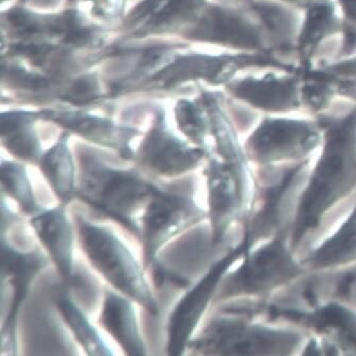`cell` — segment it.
I'll return each instance as SVG.
<instances>
[{"label": "cell", "mask_w": 356, "mask_h": 356, "mask_svg": "<svg viewBox=\"0 0 356 356\" xmlns=\"http://www.w3.org/2000/svg\"><path fill=\"white\" fill-rule=\"evenodd\" d=\"M323 149L298 199L289 243L293 251L315 232L327 213L356 191V108L347 115L325 120Z\"/></svg>", "instance_id": "6da1fadb"}, {"label": "cell", "mask_w": 356, "mask_h": 356, "mask_svg": "<svg viewBox=\"0 0 356 356\" xmlns=\"http://www.w3.org/2000/svg\"><path fill=\"white\" fill-rule=\"evenodd\" d=\"M77 156L76 199L115 221L140 241V213L164 188L136 170H120L106 164L86 147L77 149Z\"/></svg>", "instance_id": "7a4b0ae2"}, {"label": "cell", "mask_w": 356, "mask_h": 356, "mask_svg": "<svg viewBox=\"0 0 356 356\" xmlns=\"http://www.w3.org/2000/svg\"><path fill=\"white\" fill-rule=\"evenodd\" d=\"M252 305L227 307L212 318L188 350L198 355H293L302 351L305 334L291 327L253 321Z\"/></svg>", "instance_id": "3957f363"}, {"label": "cell", "mask_w": 356, "mask_h": 356, "mask_svg": "<svg viewBox=\"0 0 356 356\" xmlns=\"http://www.w3.org/2000/svg\"><path fill=\"white\" fill-rule=\"evenodd\" d=\"M289 243V227H280L257 248L253 247L236 269L223 277L214 303L235 298H261L289 286L307 275Z\"/></svg>", "instance_id": "277c9868"}, {"label": "cell", "mask_w": 356, "mask_h": 356, "mask_svg": "<svg viewBox=\"0 0 356 356\" xmlns=\"http://www.w3.org/2000/svg\"><path fill=\"white\" fill-rule=\"evenodd\" d=\"M78 239L90 266L118 293L158 316L159 307L138 259L120 237L104 226L78 215Z\"/></svg>", "instance_id": "5b68a950"}, {"label": "cell", "mask_w": 356, "mask_h": 356, "mask_svg": "<svg viewBox=\"0 0 356 356\" xmlns=\"http://www.w3.org/2000/svg\"><path fill=\"white\" fill-rule=\"evenodd\" d=\"M266 311L269 319L289 321L317 334L305 346V355H356V312L343 300L311 309L269 305Z\"/></svg>", "instance_id": "8992f818"}, {"label": "cell", "mask_w": 356, "mask_h": 356, "mask_svg": "<svg viewBox=\"0 0 356 356\" xmlns=\"http://www.w3.org/2000/svg\"><path fill=\"white\" fill-rule=\"evenodd\" d=\"M208 191V218L212 245L218 246L232 223L248 217L257 193V182L250 167L236 166L209 156L203 170Z\"/></svg>", "instance_id": "52a82bcc"}, {"label": "cell", "mask_w": 356, "mask_h": 356, "mask_svg": "<svg viewBox=\"0 0 356 356\" xmlns=\"http://www.w3.org/2000/svg\"><path fill=\"white\" fill-rule=\"evenodd\" d=\"M323 142L321 124L293 118H267L243 145L249 162L261 168L309 160Z\"/></svg>", "instance_id": "ba28073f"}, {"label": "cell", "mask_w": 356, "mask_h": 356, "mask_svg": "<svg viewBox=\"0 0 356 356\" xmlns=\"http://www.w3.org/2000/svg\"><path fill=\"white\" fill-rule=\"evenodd\" d=\"M252 248L250 238L243 232L236 246L213 263L198 282L179 300L167 323V355L181 356L188 350L194 332L214 300L223 277Z\"/></svg>", "instance_id": "9c48e42d"}, {"label": "cell", "mask_w": 356, "mask_h": 356, "mask_svg": "<svg viewBox=\"0 0 356 356\" xmlns=\"http://www.w3.org/2000/svg\"><path fill=\"white\" fill-rule=\"evenodd\" d=\"M208 218L191 197L170 194L163 190L149 201L140 215L143 259L146 269L159 264V251L174 237Z\"/></svg>", "instance_id": "30bf717a"}, {"label": "cell", "mask_w": 356, "mask_h": 356, "mask_svg": "<svg viewBox=\"0 0 356 356\" xmlns=\"http://www.w3.org/2000/svg\"><path fill=\"white\" fill-rule=\"evenodd\" d=\"M48 265L49 259L39 249L29 252L17 250L1 234V279L8 281L12 289L9 312L1 327V353L17 354L18 316L32 283Z\"/></svg>", "instance_id": "8fae6325"}, {"label": "cell", "mask_w": 356, "mask_h": 356, "mask_svg": "<svg viewBox=\"0 0 356 356\" xmlns=\"http://www.w3.org/2000/svg\"><path fill=\"white\" fill-rule=\"evenodd\" d=\"M209 156L207 149L188 146L175 136L159 116L136 150L134 162L154 176L176 178L197 170Z\"/></svg>", "instance_id": "7c38bea8"}, {"label": "cell", "mask_w": 356, "mask_h": 356, "mask_svg": "<svg viewBox=\"0 0 356 356\" xmlns=\"http://www.w3.org/2000/svg\"><path fill=\"white\" fill-rule=\"evenodd\" d=\"M309 160L280 167L279 174L257 186L254 200L246 218L243 232L248 235L252 246L259 241L269 238L281 227V207L300 175L309 164Z\"/></svg>", "instance_id": "4fadbf2b"}, {"label": "cell", "mask_w": 356, "mask_h": 356, "mask_svg": "<svg viewBox=\"0 0 356 356\" xmlns=\"http://www.w3.org/2000/svg\"><path fill=\"white\" fill-rule=\"evenodd\" d=\"M30 226L47 251L60 277L68 285L74 284V230L65 205L45 209L34 215L30 218Z\"/></svg>", "instance_id": "5bb4252c"}, {"label": "cell", "mask_w": 356, "mask_h": 356, "mask_svg": "<svg viewBox=\"0 0 356 356\" xmlns=\"http://www.w3.org/2000/svg\"><path fill=\"white\" fill-rule=\"evenodd\" d=\"M132 302V300L122 293L106 287L98 323L120 345L124 354L145 356L148 352Z\"/></svg>", "instance_id": "9a60e30c"}, {"label": "cell", "mask_w": 356, "mask_h": 356, "mask_svg": "<svg viewBox=\"0 0 356 356\" xmlns=\"http://www.w3.org/2000/svg\"><path fill=\"white\" fill-rule=\"evenodd\" d=\"M44 118L54 120L92 144L113 150L124 160L134 161L136 158V152L131 148V140L140 134L136 129L118 127L110 120L94 116L46 113Z\"/></svg>", "instance_id": "2e32d148"}, {"label": "cell", "mask_w": 356, "mask_h": 356, "mask_svg": "<svg viewBox=\"0 0 356 356\" xmlns=\"http://www.w3.org/2000/svg\"><path fill=\"white\" fill-rule=\"evenodd\" d=\"M297 80L267 74L255 79L248 78L235 86L237 97L251 106L273 113H283L299 106Z\"/></svg>", "instance_id": "e0dca14e"}, {"label": "cell", "mask_w": 356, "mask_h": 356, "mask_svg": "<svg viewBox=\"0 0 356 356\" xmlns=\"http://www.w3.org/2000/svg\"><path fill=\"white\" fill-rule=\"evenodd\" d=\"M302 261L307 270H335L356 264V203L347 218Z\"/></svg>", "instance_id": "ac0fdd59"}, {"label": "cell", "mask_w": 356, "mask_h": 356, "mask_svg": "<svg viewBox=\"0 0 356 356\" xmlns=\"http://www.w3.org/2000/svg\"><path fill=\"white\" fill-rule=\"evenodd\" d=\"M60 204L67 207L76 199L78 172L74 156L68 147V136H63L42 154L38 164Z\"/></svg>", "instance_id": "d6986e66"}, {"label": "cell", "mask_w": 356, "mask_h": 356, "mask_svg": "<svg viewBox=\"0 0 356 356\" xmlns=\"http://www.w3.org/2000/svg\"><path fill=\"white\" fill-rule=\"evenodd\" d=\"M35 118L26 112L1 114V140L6 150L23 163L38 166L42 154L41 142L33 128Z\"/></svg>", "instance_id": "ffe728a7"}, {"label": "cell", "mask_w": 356, "mask_h": 356, "mask_svg": "<svg viewBox=\"0 0 356 356\" xmlns=\"http://www.w3.org/2000/svg\"><path fill=\"white\" fill-rule=\"evenodd\" d=\"M54 303L74 339L88 355H113V352L104 343L99 332L92 327L86 314L74 302L68 291L65 289L56 291Z\"/></svg>", "instance_id": "44dd1931"}, {"label": "cell", "mask_w": 356, "mask_h": 356, "mask_svg": "<svg viewBox=\"0 0 356 356\" xmlns=\"http://www.w3.org/2000/svg\"><path fill=\"white\" fill-rule=\"evenodd\" d=\"M200 30L201 35L209 36L219 43L249 49L261 45V38L254 26L223 10L216 9L211 12L201 25Z\"/></svg>", "instance_id": "7402d4cb"}, {"label": "cell", "mask_w": 356, "mask_h": 356, "mask_svg": "<svg viewBox=\"0 0 356 356\" xmlns=\"http://www.w3.org/2000/svg\"><path fill=\"white\" fill-rule=\"evenodd\" d=\"M0 170L3 194L17 203L24 215L32 217L45 210L36 200L25 163L3 160Z\"/></svg>", "instance_id": "603a6c76"}, {"label": "cell", "mask_w": 356, "mask_h": 356, "mask_svg": "<svg viewBox=\"0 0 356 356\" xmlns=\"http://www.w3.org/2000/svg\"><path fill=\"white\" fill-rule=\"evenodd\" d=\"M337 18L333 5L325 1H317L309 8L302 31L300 34V50L302 54L311 51L318 44L337 29Z\"/></svg>", "instance_id": "cb8c5ba5"}, {"label": "cell", "mask_w": 356, "mask_h": 356, "mask_svg": "<svg viewBox=\"0 0 356 356\" xmlns=\"http://www.w3.org/2000/svg\"><path fill=\"white\" fill-rule=\"evenodd\" d=\"M261 21L279 41L289 42L297 31L298 18L293 12L277 3L261 0L255 3Z\"/></svg>", "instance_id": "d4e9b609"}, {"label": "cell", "mask_w": 356, "mask_h": 356, "mask_svg": "<svg viewBox=\"0 0 356 356\" xmlns=\"http://www.w3.org/2000/svg\"><path fill=\"white\" fill-rule=\"evenodd\" d=\"M176 120L183 134L197 146L204 148V138L208 128L200 111L190 102H181L176 108Z\"/></svg>", "instance_id": "484cf974"}, {"label": "cell", "mask_w": 356, "mask_h": 356, "mask_svg": "<svg viewBox=\"0 0 356 356\" xmlns=\"http://www.w3.org/2000/svg\"><path fill=\"white\" fill-rule=\"evenodd\" d=\"M302 92L305 104L314 111H319L329 104L333 90L330 79L315 77L303 86Z\"/></svg>", "instance_id": "4316f807"}, {"label": "cell", "mask_w": 356, "mask_h": 356, "mask_svg": "<svg viewBox=\"0 0 356 356\" xmlns=\"http://www.w3.org/2000/svg\"><path fill=\"white\" fill-rule=\"evenodd\" d=\"M335 297L345 302H356V270L341 280L335 289Z\"/></svg>", "instance_id": "83f0119b"}, {"label": "cell", "mask_w": 356, "mask_h": 356, "mask_svg": "<svg viewBox=\"0 0 356 356\" xmlns=\"http://www.w3.org/2000/svg\"><path fill=\"white\" fill-rule=\"evenodd\" d=\"M92 86L90 80L80 79L74 82L72 88V95L70 97L74 100H84L92 97Z\"/></svg>", "instance_id": "f1b7e54d"}, {"label": "cell", "mask_w": 356, "mask_h": 356, "mask_svg": "<svg viewBox=\"0 0 356 356\" xmlns=\"http://www.w3.org/2000/svg\"><path fill=\"white\" fill-rule=\"evenodd\" d=\"M330 72L335 74V76H343V77L347 78H356V60L337 64V65L333 66V67L330 70Z\"/></svg>", "instance_id": "f546056e"}, {"label": "cell", "mask_w": 356, "mask_h": 356, "mask_svg": "<svg viewBox=\"0 0 356 356\" xmlns=\"http://www.w3.org/2000/svg\"><path fill=\"white\" fill-rule=\"evenodd\" d=\"M341 5L345 12L346 17L356 25V0H341Z\"/></svg>", "instance_id": "4dcf8cb0"}, {"label": "cell", "mask_w": 356, "mask_h": 356, "mask_svg": "<svg viewBox=\"0 0 356 356\" xmlns=\"http://www.w3.org/2000/svg\"><path fill=\"white\" fill-rule=\"evenodd\" d=\"M289 3H299V5H305V3H309L311 0H285Z\"/></svg>", "instance_id": "1f68e13d"}]
</instances>
